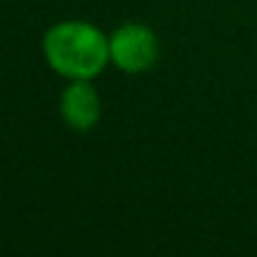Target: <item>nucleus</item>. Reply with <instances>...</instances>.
Returning a JSON list of instances; mask_svg holds the SVG:
<instances>
[{
    "mask_svg": "<svg viewBox=\"0 0 257 257\" xmlns=\"http://www.w3.org/2000/svg\"><path fill=\"white\" fill-rule=\"evenodd\" d=\"M108 58L123 73H147L159 61V38L144 23H123L108 36Z\"/></svg>",
    "mask_w": 257,
    "mask_h": 257,
    "instance_id": "2",
    "label": "nucleus"
},
{
    "mask_svg": "<svg viewBox=\"0 0 257 257\" xmlns=\"http://www.w3.org/2000/svg\"><path fill=\"white\" fill-rule=\"evenodd\" d=\"M61 118L73 132H91L101 118V98L93 81H71L61 93Z\"/></svg>",
    "mask_w": 257,
    "mask_h": 257,
    "instance_id": "3",
    "label": "nucleus"
},
{
    "mask_svg": "<svg viewBox=\"0 0 257 257\" xmlns=\"http://www.w3.org/2000/svg\"><path fill=\"white\" fill-rule=\"evenodd\" d=\"M46 63L68 81H93L111 63L108 36L88 21H61L43 36Z\"/></svg>",
    "mask_w": 257,
    "mask_h": 257,
    "instance_id": "1",
    "label": "nucleus"
}]
</instances>
